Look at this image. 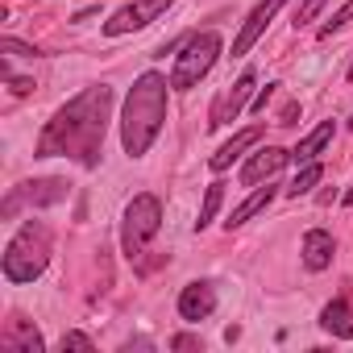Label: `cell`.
<instances>
[{
	"mask_svg": "<svg viewBox=\"0 0 353 353\" xmlns=\"http://www.w3.org/2000/svg\"><path fill=\"white\" fill-rule=\"evenodd\" d=\"M320 179H324V166H320V162H307V166H299V174H295L283 192H287L291 200H299V196H312V188H316Z\"/></svg>",
	"mask_w": 353,
	"mask_h": 353,
	"instance_id": "ac0fdd59",
	"label": "cell"
},
{
	"mask_svg": "<svg viewBox=\"0 0 353 353\" xmlns=\"http://www.w3.org/2000/svg\"><path fill=\"white\" fill-rule=\"evenodd\" d=\"M258 141H262V125H250V129L233 133V137H229V141H225V145H221L212 158H208V166L221 174V170H229V166H233V162H237V158H241L250 145H258Z\"/></svg>",
	"mask_w": 353,
	"mask_h": 353,
	"instance_id": "5bb4252c",
	"label": "cell"
},
{
	"mask_svg": "<svg viewBox=\"0 0 353 353\" xmlns=\"http://www.w3.org/2000/svg\"><path fill=\"white\" fill-rule=\"evenodd\" d=\"M170 349H204L200 336H170Z\"/></svg>",
	"mask_w": 353,
	"mask_h": 353,
	"instance_id": "d4e9b609",
	"label": "cell"
},
{
	"mask_svg": "<svg viewBox=\"0 0 353 353\" xmlns=\"http://www.w3.org/2000/svg\"><path fill=\"white\" fill-rule=\"evenodd\" d=\"M349 129H353V121H349Z\"/></svg>",
	"mask_w": 353,
	"mask_h": 353,
	"instance_id": "f546056e",
	"label": "cell"
},
{
	"mask_svg": "<svg viewBox=\"0 0 353 353\" xmlns=\"http://www.w3.org/2000/svg\"><path fill=\"white\" fill-rule=\"evenodd\" d=\"M166 92H170V79L158 75V71H145V75L133 79V88L125 96V112H121V145H125L129 158H145L154 137L162 133Z\"/></svg>",
	"mask_w": 353,
	"mask_h": 353,
	"instance_id": "7a4b0ae2",
	"label": "cell"
},
{
	"mask_svg": "<svg viewBox=\"0 0 353 353\" xmlns=\"http://www.w3.org/2000/svg\"><path fill=\"white\" fill-rule=\"evenodd\" d=\"M320 328L332 332V336H353V307L345 299H332L324 312H320Z\"/></svg>",
	"mask_w": 353,
	"mask_h": 353,
	"instance_id": "e0dca14e",
	"label": "cell"
},
{
	"mask_svg": "<svg viewBox=\"0 0 353 353\" xmlns=\"http://www.w3.org/2000/svg\"><path fill=\"white\" fill-rule=\"evenodd\" d=\"M332 254H336V241H332L328 229H307V233H303V250H299V258H303V266H307L312 274L328 270V266H332Z\"/></svg>",
	"mask_w": 353,
	"mask_h": 353,
	"instance_id": "7c38bea8",
	"label": "cell"
},
{
	"mask_svg": "<svg viewBox=\"0 0 353 353\" xmlns=\"http://www.w3.org/2000/svg\"><path fill=\"white\" fill-rule=\"evenodd\" d=\"M158 229H162V200L150 196V192L133 196L129 208H125V221H121V250H125V258L129 262L141 258L145 245L158 237Z\"/></svg>",
	"mask_w": 353,
	"mask_h": 353,
	"instance_id": "5b68a950",
	"label": "cell"
},
{
	"mask_svg": "<svg viewBox=\"0 0 353 353\" xmlns=\"http://www.w3.org/2000/svg\"><path fill=\"white\" fill-rule=\"evenodd\" d=\"M221 54H225V42H221L216 30L192 34V38L179 46V59H174V71H170V88H174V92H192V88L216 67Z\"/></svg>",
	"mask_w": 353,
	"mask_h": 353,
	"instance_id": "277c9868",
	"label": "cell"
},
{
	"mask_svg": "<svg viewBox=\"0 0 353 353\" xmlns=\"http://www.w3.org/2000/svg\"><path fill=\"white\" fill-rule=\"evenodd\" d=\"M274 196H279V188H274V183H266V188L258 183V188H254V196H250V200H241V204H237V208L229 212V221H225V229H229V233H233V229H241L245 221H254L258 212H266Z\"/></svg>",
	"mask_w": 353,
	"mask_h": 353,
	"instance_id": "9a60e30c",
	"label": "cell"
},
{
	"mask_svg": "<svg viewBox=\"0 0 353 353\" xmlns=\"http://www.w3.org/2000/svg\"><path fill=\"white\" fill-rule=\"evenodd\" d=\"M254 83H258V75L245 71L233 88H225V92L216 96V104H212V121H208V129H221V125L237 121V112H241V108L250 104V96H254Z\"/></svg>",
	"mask_w": 353,
	"mask_h": 353,
	"instance_id": "ba28073f",
	"label": "cell"
},
{
	"mask_svg": "<svg viewBox=\"0 0 353 353\" xmlns=\"http://www.w3.org/2000/svg\"><path fill=\"white\" fill-rule=\"evenodd\" d=\"M287 5V0H258L254 5V13L245 17V26L237 30V38H233V59H241V54H250L254 50V42L266 34V26L274 21V13Z\"/></svg>",
	"mask_w": 353,
	"mask_h": 353,
	"instance_id": "30bf717a",
	"label": "cell"
},
{
	"mask_svg": "<svg viewBox=\"0 0 353 353\" xmlns=\"http://www.w3.org/2000/svg\"><path fill=\"white\" fill-rule=\"evenodd\" d=\"M9 83H13V96H30L34 92V79H13L9 75Z\"/></svg>",
	"mask_w": 353,
	"mask_h": 353,
	"instance_id": "4316f807",
	"label": "cell"
},
{
	"mask_svg": "<svg viewBox=\"0 0 353 353\" xmlns=\"http://www.w3.org/2000/svg\"><path fill=\"white\" fill-rule=\"evenodd\" d=\"M274 88H279V83H266V88H262V92L254 96V112H266V104H270V96H274Z\"/></svg>",
	"mask_w": 353,
	"mask_h": 353,
	"instance_id": "cb8c5ba5",
	"label": "cell"
},
{
	"mask_svg": "<svg viewBox=\"0 0 353 353\" xmlns=\"http://www.w3.org/2000/svg\"><path fill=\"white\" fill-rule=\"evenodd\" d=\"M349 79H353V67H349Z\"/></svg>",
	"mask_w": 353,
	"mask_h": 353,
	"instance_id": "f1b7e54d",
	"label": "cell"
},
{
	"mask_svg": "<svg viewBox=\"0 0 353 353\" xmlns=\"http://www.w3.org/2000/svg\"><path fill=\"white\" fill-rule=\"evenodd\" d=\"M50 250H54V237H50V229H46L42 221H26V225L17 229V237L9 241V250H5V262H0V270H5V283H13V287H21V283H34V279L46 270V262H50Z\"/></svg>",
	"mask_w": 353,
	"mask_h": 353,
	"instance_id": "3957f363",
	"label": "cell"
},
{
	"mask_svg": "<svg viewBox=\"0 0 353 353\" xmlns=\"http://www.w3.org/2000/svg\"><path fill=\"white\" fill-rule=\"evenodd\" d=\"M63 349H83V353H92L96 345H92V336H83V332H63Z\"/></svg>",
	"mask_w": 353,
	"mask_h": 353,
	"instance_id": "7402d4cb",
	"label": "cell"
},
{
	"mask_svg": "<svg viewBox=\"0 0 353 353\" xmlns=\"http://www.w3.org/2000/svg\"><path fill=\"white\" fill-rule=\"evenodd\" d=\"M349 21H353V0H345V5H341L324 26H320V38H332V34H336V30H345Z\"/></svg>",
	"mask_w": 353,
	"mask_h": 353,
	"instance_id": "ffe728a7",
	"label": "cell"
},
{
	"mask_svg": "<svg viewBox=\"0 0 353 353\" xmlns=\"http://www.w3.org/2000/svg\"><path fill=\"white\" fill-rule=\"evenodd\" d=\"M341 200H345V204H353V188H349V192H345V196H341Z\"/></svg>",
	"mask_w": 353,
	"mask_h": 353,
	"instance_id": "83f0119b",
	"label": "cell"
},
{
	"mask_svg": "<svg viewBox=\"0 0 353 353\" xmlns=\"http://www.w3.org/2000/svg\"><path fill=\"white\" fill-rule=\"evenodd\" d=\"M295 117H299V104L291 100V104H283V112H279V121H274V125H295Z\"/></svg>",
	"mask_w": 353,
	"mask_h": 353,
	"instance_id": "484cf974",
	"label": "cell"
},
{
	"mask_svg": "<svg viewBox=\"0 0 353 353\" xmlns=\"http://www.w3.org/2000/svg\"><path fill=\"white\" fill-rule=\"evenodd\" d=\"M0 50H5V54H26V59L38 54V46H26V42H17V38H5V42H0Z\"/></svg>",
	"mask_w": 353,
	"mask_h": 353,
	"instance_id": "603a6c76",
	"label": "cell"
},
{
	"mask_svg": "<svg viewBox=\"0 0 353 353\" xmlns=\"http://www.w3.org/2000/svg\"><path fill=\"white\" fill-rule=\"evenodd\" d=\"M0 349H5V353H42L46 345H42V332H38L30 320L13 316V320L5 324V332H0Z\"/></svg>",
	"mask_w": 353,
	"mask_h": 353,
	"instance_id": "4fadbf2b",
	"label": "cell"
},
{
	"mask_svg": "<svg viewBox=\"0 0 353 353\" xmlns=\"http://www.w3.org/2000/svg\"><path fill=\"white\" fill-rule=\"evenodd\" d=\"M170 5H174V0H137V5H125V9H117V13L104 21V34H108V38H121V34L145 30V26H150L154 17H162Z\"/></svg>",
	"mask_w": 353,
	"mask_h": 353,
	"instance_id": "52a82bcc",
	"label": "cell"
},
{
	"mask_svg": "<svg viewBox=\"0 0 353 353\" xmlns=\"http://www.w3.org/2000/svg\"><path fill=\"white\" fill-rule=\"evenodd\" d=\"M59 200H67V183H63V179H34V183H21V188L9 192L0 216L13 221L26 204H30V208H50V204H59Z\"/></svg>",
	"mask_w": 353,
	"mask_h": 353,
	"instance_id": "8992f818",
	"label": "cell"
},
{
	"mask_svg": "<svg viewBox=\"0 0 353 353\" xmlns=\"http://www.w3.org/2000/svg\"><path fill=\"white\" fill-rule=\"evenodd\" d=\"M108 121H112V88L92 83L46 121L34 158H71V162L92 170L100 162V154H104Z\"/></svg>",
	"mask_w": 353,
	"mask_h": 353,
	"instance_id": "6da1fadb",
	"label": "cell"
},
{
	"mask_svg": "<svg viewBox=\"0 0 353 353\" xmlns=\"http://www.w3.org/2000/svg\"><path fill=\"white\" fill-rule=\"evenodd\" d=\"M221 200H225V183H208V192H204V204H200V221H196V233H204V229L216 221V212H221Z\"/></svg>",
	"mask_w": 353,
	"mask_h": 353,
	"instance_id": "d6986e66",
	"label": "cell"
},
{
	"mask_svg": "<svg viewBox=\"0 0 353 353\" xmlns=\"http://www.w3.org/2000/svg\"><path fill=\"white\" fill-rule=\"evenodd\" d=\"M324 5H328V0H303V5H299V13H295V30L312 26V21L324 13Z\"/></svg>",
	"mask_w": 353,
	"mask_h": 353,
	"instance_id": "44dd1931",
	"label": "cell"
},
{
	"mask_svg": "<svg viewBox=\"0 0 353 353\" xmlns=\"http://www.w3.org/2000/svg\"><path fill=\"white\" fill-rule=\"evenodd\" d=\"M212 312H216V287H212V283L196 279V283H188V287L179 291V316H183L188 324H200V320H208Z\"/></svg>",
	"mask_w": 353,
	"mask_h": 353,
	"instance_id": "8fae6325",
	"label": "cell"
},
{
	"mask_svg": "<svg viewBox=\"0 0 353 353\" xmlns=\"http://www.w3.org/2000/svg\"><path fill=\"white\" fill-rule=\"evenodd\" d=\"M291 162V150H279V145H262L250 154V162L241 166V183L245 188H258V183H270L274 174Z\"/></svg>",
	"mask_w": 353,
	"mask_h": 353,
	"instance_id": "9c48e42d",
	"label": "cell"
},
{
	"mask_svg": "<svg viewBox=\"0 0 353 353\" xmlns=\"http://www.w3.org/2000/svg\"><path fill=\"white\" fill-rule=\"evenodd\" d=\"M332 133H336V125H332V121H320V125H316V129H312V133H307V137H303L295 150H291V162H295V166H307V162H316V158L324 154V145L332 141Z\"/></svg>",
	"mask_w": 353,
	"mask_h": 353,
	"instance_id": "2e32d148",
	"label": "cell"
}]
</instances>
